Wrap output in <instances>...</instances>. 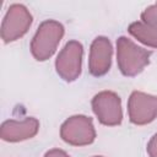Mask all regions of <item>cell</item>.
Masks as SVG:
<instances>
[{
    "label": "cell",
    "mask_w": 157,
    "mask_h": 157,
    "mask_svg": "<svg viewBox=\"0 0 157 157\" xmlns=\"http://www.w3.org/2000/svg\"><path fill=\"white\" fill-rule=\"evenodd\" d=\"M148 152L152 157H157V135L155 136V139L151 141L150 146H148Z\"/></svg>",
    "instance_id": "cell-9"
},
{
    "label": "cell",
    "mask_w": 157,
    "mask_h": 157,
    "mask_svg": "<svg viewBox=\"0 0 157 157\" xmlns=\"http://www.w3.org/2000/svg\"><path fill=\"white\" fill-rule=\"evenodd\" d=\"M38 123L34 119H28L21 124L15 121H6L2 124L1 136L7 141H17L22 139H27L37 132Z\"/></svg>",
    "instance_id": "cell-7"
},
{
    "label": "cell",
    "mask_w": 157,
    "mask_h": 157,
    "mask_svg": "<svg viewBox=\"0 0 157 157\" xmlns=\"http://www.w3.org/2000/svg\"><path fill=\"white\" fill-rule=\"evenodd\" d=\"M118 58L120 70L124 75L132 76L142 70V67L148 63V56L151 52H146L142 48L134 45L130 40L121 37L118 40Z\"/></svg>",
    "instance_id": "cell-1"
},
{
    "label": "cell",
    "mask_w": 157,
    "mask_h": 157,
    "mask_svg": "<svg viewBox=\"0 0 157 157\" xmlns=\"http://www.w3.org/2000/svg\"><path fill=\"white\" fill-rule=\"evenodd\" d=\"M129 31L135 37L140 38V40H142L144 43L150 44V45H153V47H157V34L156 33H152L151 29L147 32L146 28L142 27L141 23H132L129 27Z\"/></svg>",
    "instance_id": "cell-8"
},
{
    "label": "cell",
    "mask_w": 157,
    "mask_h": 157,
    "mask_svg": "<svg viewBox=\"0 0 157 157\" xmlns=\"http://www.w3.org/2000/svg\"><path fill=\"white\" fill-rule=\"evenodd\" d=\"M112 48L107 38H97L92 44L91 52V72L94 76H101L109 70Z\"/></svg>",
    "instance_id": "cell-6"
},
{
    "label": "cell",
    "mask_w": 157,
    "mask_h": 157,
    "mask_svg": "<svg viewBox=\"0 0 157 157\" xmlns=\"http://www.w3.org/2000/svg\"><path fill=\"white\" fill-rule=\"evenodd\" d=\"M45 157H69L65 152L63 151H59V150H54V151H50L45 155Z\"/></svg>",
    "instance_id": "cell-10"
},
{
    "label": "cell",
    "mask_w": 157,
    "mask_h": 157,
    "mask_svg": "<svg viewBox=\"0 0 157 157\" xmlns=\"http://www.w3.org/2000/svg\"><path fill=\"white\" fill-rule=\"evenodd\" d=\"M93 110L103 124L114 125L121 120L120 99L114 93L103 92L94 97Z\"/></svg>",
    "instance_id": "cell-3"
},
{
    "label": "cell",
    "mask_w": 157,
    "mask_h": 157,
    "mask_svg": "<svg viewBox=\"0 0 157 157\" xmlns=\"http://www.w3.org/2000/svg\"><path fill=\"white\" fill-rule=\"evenodd\" d=\"M130 104L141 108H130V119L135 124L148 123L157 113V97L146 96L140 92H134L130 98Z\"/></svg>",
    "instance_id": "cell-5"
},
{
    "label": "cell",
    "mask_w": 157,
    "mask_h": 157,
    "mask_svg": "<svg viewBox=\"0 0 157 157\" xmlns=\"http://www.w3.org/2000/svg\"><path fill=\"white\" fill-rule=\"evenodd\" d=\"M63 36V27L55 22H44L32 43V53L38 60H45L55 50V45Z\"/></svg>",
    "instance_id": "cell-2"
},
{
    "label": "cell",
    "mask_w": 157,
    "mask_h": 157,
    "mask_svg": "<svg viewBox=\"0 0 157 157\" xmlns=\"http://www.w3.org/2000/svg\"><path fill=\"white\" fill-rule=\"evenodd\" d=\"M82 47L77 42H70L58 56L56 70L65 80H74L80 74Z\"/></svg>",
    "instance_id": "cell-4"
}]
</instances>
